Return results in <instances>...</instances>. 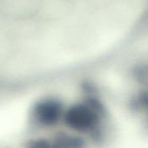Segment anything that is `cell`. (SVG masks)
Returning a JSON list of instances; mask_svg holds the SVG:
<instances>
[{
    "mask_svg": "<svg viewBox=\"0 0 148 148\" xmlns=\"http://www.w3.org/2000/svg\"><path fill=\"white\" fill-rule=\"evenodd\" d=\"M82 142L79 139L70 137V136H62L58 138L53 144H51V148H81Z\"/></svg>",
    "mask_w": 148,
    "mask_h": 148,
    "instance_id": "3",
    "label": "cell"
},
{
    "mask_svg": "<svg viewBox=\"0 0 148 148\" xmlns=\"http://www.w3.org/2000/svg\"><path fill=\"white\" fill-rule=\"evenodd\" d=\"M65 124L72 130L85 133L93 129L99 123V114L90 106L76 104L64 115Z\"/></svg>",
    "mask_w": 148,
    "mask_h": 148,
    "instance_id": "1",
    "label": "cell"
},
{
    "mask_svg": "<svg viewBox=\"0 0 148 148\" xmlns=\"http://www.w3.org/2000/svg\"><path fill=\"white\" fill-rule=\"evenodd\" d=\"M34 116L43 126H52L62 116V107L58 101L45 100L39 102L34 109Z\"/></svg>",
    "mask_w": 148,
    "mask_h": 148,
    "instance_id": "2",
    "label": "cell"
}]
</instances>
